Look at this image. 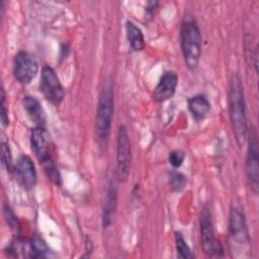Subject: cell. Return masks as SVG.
Segmentation results:
<instances>
[{
    "mask_svg": "<svg viewBox=\"0 0 259 259\" xmlns=\"http://www.w3.org/2000/svg\"><path fill=\"white\" fill-rule=\"evenodd\" d=\"M228 95L230 119L233 134L238 146L242 147L247 141L248 120L244 88L238 74H233L230 80Z\"/></svg>",
    "mask_w": 259,
    "mask_h": 259,
    "instance_id": "obj_1",
    "label": "cell"
},
{
    "mask_svg": "<svg viewBox=\"0 0 259 259\" xmlns=\"http://www.w3.org/2000/svg\"><path fill=\"white\" fill-rule=\"evenodd\" d=\"M31 150L38 159L48 178L57 186L62 184L61 174L52 156V142L45 127H34L30 134Z\"/></svg>",
    "mask_w": 259,
    "mask_h": 259,
    "instance_id": "obj_2",
    "label": "cell"
},
{
    "mask_svg": "<svg viewBox=\"0 0 259 259\" xmlns=\"http://www.w3.org/2000/svg\"><path fill=\"white\" fill-rule=\"evenodd\" d=\"M229 236L232 252L237 257L248 255L250 250V236L245 213L238 204H233L229 213Z\"/></svg>",
    "mask_w": 259,
    "mask_h": 259,
    "instance_id": "obj_3",
    "label": "cell"
},
{
    "mask_svg": "<svg viewBox=\"0 0 259 259\" xmlns=\"http://www.w3.org/2000/svg\"><path fill=\"white\" fill-rule=\"evenodd\" d=\"M181 51L185 64L189 69H195L201 55V33L193 19H185L180 30Z\"/></svg>",
    "mask_w": 259,
    "mask_h": 259,
    "instance_id": "obj_4",
    "label": "cell"
},
{
    "mask_svg": "<svg viewBox=\"0 0 259 259\" xmlns=\"http://www.w3.org/2000/svg\"><path fill=\"white\" fill-rule=\"evenodd\" d=\"M113 105L112 85L107 80L104 82L99 94L95 117L96 136L100 142L105 141L109 136L113 116Z\"/></svg>",
    "mask_w": 259,
    "mask_h": 259,
    "instance_id": "obj_5",
    "label": "cell"
},
{
    "mask_svg": "<svg viewBox=\"0 0 259 259\" xmlns=\"http://www.w3.org/2000/svg\"><path fill=\"white\" fill-rule=\"evenodd\" d=\"M132 163V148L126 128L119 125L116 136V178L118 181H125Z\"/></svg>",
    "mask_w": 259,
    "mask_h": 259,
    "instance_id": "obj_6",
    "label": "cell"
},
{
    "mask_svg": "<svg viewBox=\"0 0 259 259\" xmlns=\"http://www.w3.org/2000/svg\"><path fill=\"white\" fill-rule=\"evenodd\" d=\"M39 90L46 99L54 105L61 104L65 97L64 87L56 71L49 65H45L41 69Z\"/></svg>",
    "mask_w": 259,
    "mask_h": 259,
    "instance_id": "obj_7",
    "label": "cell"
},
{
    "mask_svg": "<svg viewBox=\"0 0 259 259\" xmlns=\"http://www.w3.org/2000/svg\"><path fill=\"white\" fill-rule=\"evenodd\" d=\"M259 150L256 131L252 127L249 132L248 149L246 156V176L252 192L257 195L259 189Z\"/></svg>",
    "mask_w": 259,
    "mask_h": 259,
    "instance_id": "obj_8",
    "label": "cell"
},
{
    "mask_svg": "<svg viewBox=\"0 0 259 259\" xmlns=\"http://www.w3.org/2000/svg\"><path fill=\"white\" fill-rule=\"evenodd\" d=\"M200 236L201 246L204 252L209 256H223V248L215 239L211 214L207 208H204L200 215Z\"/></svg>",
    "mask_w": 259,
    "mask_h": 259,
    "instance_id": "obj_9",
    "label": "cell"
},
{
    "mask_svg": "<svg viewBox=\"0 0 259 259\" xmlns=\"http://www.w3.org/2000/svg\"><path fill=\"white\" fill-rule=\"evenodd\" d=\"M38 65L36 60L26 52H18L13 59V75L17 82L22 85L30 83L36 76Z\"/></svg>",
    "mask_w": 259,
    "mask_h": 259,
    "instance_id": "obj_10",
    "label": "cell"
},
{
    "mask_svg": "<svg viewBox=\"0 0 259 259\" xmlns=\"http://www.w3.org/2000/svg\"><path fill=\"white\" fill-rule=\"evenodd\" d=\"M13 173L17 182L24 189L30 190L35 186L37 180L36 170L32 160L28 156L21 155L17 159V162L14 165Z\"/></svg>",
    "mask_w": 259,
    "mask_h": 259,
    "instance_id": "obj_11",
    "label": "cell"
},
{
    "mask_svg": "<svg viewBox=\"0 0 259 259\" xmlns=\"http://www.w3.org/2000/svg\"><path fill=\"white\" fill-rule=\"evenodd\" d=\"M177 84H178L177 74L173 71L165 72L161 76L157 86L153 91L154 101L157 103H162L168 100L169 98H171L176 91Z\"/></svg>",
    "mask_w": 259,
    "mask_h": 259,
    "instance_id": "obj_12",
    "label": "cell"
},
{
    "mask_svg": "<svg viewBox=\"0 0 259 259\" xmlns=\"http://www.w3.org/2000/svg\"><path fill=\"white\" fill-rule=\"evenodd\" d=\"M23 108L29 119L38 127H45L47 116L39 100L32 95H26L22 99Z\"/></svg>",
    "mask_w": 259,
    "mask_h": 259,
    "instance_id": "obj_13",
    "label": "cell"
},
{
    "mask_svg": "<svg viewBox=\"0 0 259 259\" xmlns=\"http://www.w3.org/2000/svg\"><path fill=\"white\" fill-rule=\"evenodd\" d=\"M116 206H117V190L114 185H110L108 187L107 194L104 201V206H103L102 223L104 228H107L112 224L114 220L115 211H116Z\"/></svg>",
    "mask_w": 259,
    "mask_h": 259,
    "instance_id": "obj_14",
    "label": "cell"
},
{
    "mask_svg": "<svg viewBox=\"0 0 259 259\" xmlns=\"http://www.w3.org/2000/svg\"><path fill=\"white\" fill-rule=\"evenodd\" d=\"M188 109L195 120H202L210 110V102L205 95L197 94L188 99Z\"/></svg>",
    "mask_w": 259,
    "mask_h": 259,
    "instance_id": "obj_15",
    "label": "cell"
},
{
    "mask_svg": "<svg viewBox=\"0 0 259 259\" xmlns=\"http://www.w3.org/2000/svg\"><path fill=\"white\" fill-rule=\"evenodd\" d=\"M125 31L127 40L134 51H142L145 48V37L139 26L133 21L127 20L125 23Z\"/></svg>",
    "mask_w": 259,
    "mask_h": 259,
    "instance_id": "obj_16",
    "label": "cell"
},
{
    "mask_svg": "<svg viewBox=\"0 0 259 259\" xmlns=\"http://www.w3.org/2000/svg\"><path fill=\"white\" fill-rule=\"evenodd\" d=\"M52 251L47 245L46 241L38 235H33L29 240V253L28 257L31 258H45L50 257Z\"/></svg>",
    "mask_w": 259,
    "mask_h": 259,
    "instance_id": "obj_17",
    "label": "cell"
},
{
    "mask_svg": "<svg viewBox=\"0 0 259 259\" xmlns=\"http://www.w3.org/2000/svg\"><path fill=\"white\" fill-rule=\"evenodd\" d=\"M175 246L176 251L178 254V257L180 258H193V254L191 253V250L189 246L187 245L186 241L182 237L180 233H175Z\"/></svg>",
    "mask_w": 259,
    "mask_h": 259,
    "instance_id": "obj_18",
    "label": "cell"
},
{
    "mask_svg": "<svg viewBox=\"0 0 259 259\" xmlns=\"http://www.w3.org/2000/svg\"><path fill=\"white\" fill-rule=\"evenodd\" d=\"M186 176L178 171H172L169 175V185L174 191H181L186 185Z\"/></svg>",
    "mask_w": 259,
    "mask_h": 259,
    "instance_id": "obj_19",
    "label": "cell"
},
{
    "mask_svg": "<svg viewBox=\"0 0 259 259\" xmlns=\"http://www.w3.org/2000/svg\"><path fill=\"white\" fill-rule=\"evenodd\" d=\"M1 162H2L3 166L5 167V169L7 170V172L13 173L14 165L12 162L11 151H10L9 145L5 142L1 143Z\"/></svg>",
    "mask_w": 259,
    "mask_h": 259,
    "instance_id": "obj_20",
    "label": "cell"
},
{
    "mask_svg": "<svg viewBox=\"0 0 259 259\" xmlns=\"http://www.w3.org/2000/svg\"><path fill=\"white\" fill-rule=\"evenodd\" d=\"M184 159H185V154H184L182 151H179V150L172 151V152L169 154V157H168L169 163H170L174 168L180 167V166L182 165Z\"/></svg>",
    "mask_w": 259,
    "mask_h": 259,
    "instance_id": "obj_21",
    "label": "cell"
},
{
    "mask_svg": "<svg viewBox=\"0 0 259 259\" xmlns=\"http://www.w3.org/2000/svg\"><path fill=\"white\" fill-rule=\"evenodd\" d=\"M4 215H5L7 224L10 226V228L13 230H17L18 229L17 219L14 215L12 209L8 205H5V207H4Z\"/></svg>",
    "mask_w": 259,
    "mask_h": 259,
    "instance_id": "obj_22",
    "label": "cell"
},
{
    "mask_svg": "<svg viewBox=\"0 0 259 259\" xmlns=\"http://www.w3.org/2000/svg\"><path fill=\"white\" fill-rule=\"evenodd\" d=\"M4 101H5V93H4V90L2 88L1 89V113H0V115H1L2 124L4 126H7L9 124V117H8V110L5 107Z\"/></svg>",
    "mask_w": 259,
    "mask_h": 259,
    "instance_id": "obj_23",
    "label": "cell"
}]
</instances>
